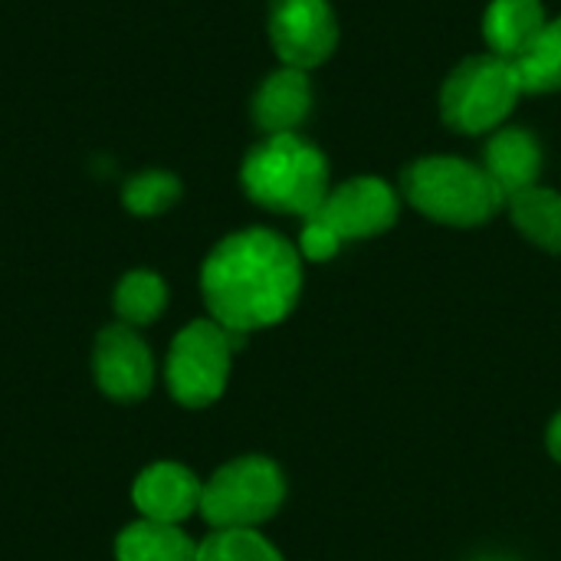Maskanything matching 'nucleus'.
<instances>
[{
  "label": "nucleus",
  "mask_w": 561,
  "mask_h": 561,
  "mask_svg": "<svg viewBox=\"0 0 561 561\" xmlns=\"http://www.w3.org/2000/svg\"><path fill=\"white\" fill-rule=\"evenodd\" d=\"M92 375L112 401H141L154 385L151 348L131 325H108L95 335Z\"/></svg>",
  "instance_id": "9"
},
{
  "label": "nucleus",
  "mask_w": 561,
  "mask_h": 561,
  "mask_svg": "<svg viewBox=\"0 0 561 561\" xmlns=\"http://www.w3.org/2000/svg\"><path fill=\"white\" fill-rule=\"evenodd\" d=\"M270 39L276 56L293 69L322 66L339 43V23L329 0H273Z\"/></svg>",
  "instance_id": "7"
},
{
  "label": "nucleus",
  "mask_w": 561,
  "mask_h": 561,
  "mask_svg": "<svg viewBox=\"0 0 561 561\" xmlns=\"http://www.w3.org/2000/svg\"><path fill=\"white\" fill-rule=\"evenodd\" d=\"M523 92H559L561 89V16L549 20L542 33L513 59Z\"/></svg>",
  "instance_id": "17"
},
{
  "label": "nucleus",
  "mask_w": 561,
  "mask_h": 561,
  "mask_svg": "<svg viewBox=\"0 0 561 561\" xmlns=\"http://www.w3.org/2000/svg\"><path fill=\"white\" fill-rule=\"evenodd\" d=\"M243 342V332H230L214 319L187 322L174 335L164 362V381L171 398L184 408H207L220 401L230 381L233 352Z\"/></svg>",
  "instance_id": "5"
},
{
  "label": "nucleus",
  "mask_w": 561,
  "mask_h": 561,
  "mask_svg": "<svg viewBox=\"0 0 561 561\" xmlns=\"http://www.w3.org/2000/svg\"><path fill=\"white\" fill-rule=\"evenodd\" d=\"M312 108V85L302 69L283 66L266 76L253 95V122L266 135H286L306 122Z\"/></svg>",
  "instance_id": "11"
},
{
  "label": "nucleus",
  "mask_w": 561,
  "mask_h": 561,
  "mask_svg": "<svg viewBox=\"0 0 561 561\" xmlns=\"http://www.w3.org/2000/svg\"><path fill=\"white\" fill-rule=\"evenodd\" d=\"M483 168L510 201L513 194L536 187V181L542 174V148L536 141V135L526 128H500L486 141Z\"/></svg>",
  "instance_id": "12"
},
{
  "label": "nucleus",
  "mask_w": 561,
  "mask_h": 561,
  "mask_svg": "<svg viewBox=\"0 0 561 561\" xmlns=\"http://www.w3.org/2000/svg\"><path fill=\"white\" fill-rule=\"evenodd\" d=\"M201 496H204V483L197 480V473L171 460L145 467L131 486V503L141 513V519L174 523V526L201 513Z\"/></svg>",
  "instance_id": "10"
},
{
  "label": "nucleus",
  "mask_w": 561,
  "mask_h": 561,
  "mask_svg": "<svg viewBox=\"0 0 561 561\" xmlns=\"http://www.w3.org/2000/svg\"><path fill=\"white\" fill-rule=\"evenodd\" d=\"M546 10L539 0H493L483 13V36L490 53L516 59L546 26Z\"/></svg>",
  "instance_id": "13"
},
{
  "label": "nucleus",
  "mask_w": 561,
  "mask_h": 561,
  "mask_svg": "<svg viewBox=\"0 0 561 561\" xmlns=\"http://www.w3.org/2000/svg\"><path fill=\"white\" fill-rule=\"evenodd\" d=\"M112 306L125 325H131V329L151 325L168 309V286L151 270H131L118 279Z\"/></svg>",
  "instance_id": "16"
},
{
  "label": "nucleus",
  "mask_w": 561,
  "mask_h": 561,
  "mask_svg": "<svg viewBox=\"0 0 561 561\" xmlns=\"http://www.w3.org/2000/svg\"><path fill=\"white\" fill-rule=\"evenodd\" d=\"M286 503V477L276 460L247 454L224 463L201 496V516L214 529H260Z\"/></svg>",
  "instance_id": "4"
},
{
  "label": "nucleus",
  "mask_w": 561,
  "mask_h": 561,
  "mask_svg": "<svg viewBox=\"0 0 561 561\" xmlns=\"http://www.w3.org/2000/svg\"><path fill=\"white\" fill-rule=\"evenodd\" d=\"M523 95L513 59L483 53L463 59L440 89V115L450 128L483 135L500 128Z\"/></svg>",
  "instance_id": "6"
},
{
  "label": "nucleus",
  "mask_w": 561,
  "mask_h": 561,
  "mask_svg": "<svg viewBox=\"0 0 561 561\" xmlns=\"http://www.w3.org/2000/svg\"><path fill=\"white\" fill-rule=\"evenodd\" d=\"M513 224L519 227V233L542 247L546 253H559L561 256V194L552 187H526L519 194H513L506 201Z\"/></svg>",
  "instance_id": "15"
},
{
  "label": "nucleus",
  "mask_w": 561,
  "mask_h": 561,
  "mask_svg": "<svg viewBox=\"0 0 561 561\" xmlns=\"http://www.w3.org/2000/svg\"><path fill=\"white\" fill-rule=\"evenodd\" d=\"M398 214H401V197L388 181L352 178L332 187L325 204L312 217H319L345 243V240H368L391 230Z\"/></svg>",
  "instance_id": "8"
},
{
  "label": "nucleus",
  "mask_w": 561,
  "mask_h": 561,
  "mask_svg": "<svg viewBox=\"0 0 561 561\" xmlns=\"http://www.w3.org/2000/svg\"><path fill=\"white\" fill-rule=\"evenodd\" d=\"M342 240L319 220V217H306L302 224V233H299V253L302 260H312V263H325L339 253Z\"/></svg>",
  "instance_id": "20"
},
{
  "label": "nucleus",
  "mask_w": 561,
  "mask_h": 561,
  "mask_svg": "<svg viewBox=\"0 0 561 561\" xmlns=\"http://www.w3.org/2000/svg\"><path fill=\"white\" fill-rule=\"evenodd\" d=\"M197 561H283V556L260 529H214L197 542Z\"/></svg>",
  "instance_id": "18"
},
{
  "label": "nucleus",
  "mask_w": 561,
  "mask_h": 561,
  "mask_svg": "<svg viewBox=\"0 0 561 561\" xmlns=\"http://www.w3.org/2000/svg\"><path fill=\"white\" fill-rule=\"evenodd\" d=\"M118 561H197V542L174 523L138 519L115 539Z\"/></svg>",
  "instance_id": "14"
},
{
  "label": "nucleus",
  "mask_w": 561,
  "mask_h": 561,
  "mask_svg": "<svg viewBox=\"0 0 561 561\" xmlns=\"http://www.w3.org/2000/svg\"><path fill=\"white\" fill-rule=\"evenodd\" d=\"M483 561H503V559H483Z\"/></svg>",
  "instance_id": "22"
},
{
  "label": "nucleus",
  "mask_w": 561,
  "mask_h": 561,
  "mask_svg": "<svg viewBox=\"0 0 561 561\" xmlns=\"http://www.w3.org/2000/svg\"><path fill=\"white\" fill-rule=\"evenodd\" d=\"M240 181L253 204L302 220L312 217L332 191L325 154L296 131L266 135V141L253 145L243 158Z\"/></svg>",
  "instance_id": "2"
},
{
  "label": "nucleus",
  "mask_w": 561,
  "mask_h": 561,
  "mask_svg": "<svg viewBox=\"0 0 561 561\" xmlns=\"http://www.w3.org/2000/svg\"><path fill=\"white\" fill-rule=\"evenodd\" d=\"M546 447H549V457L561 463V411L549 421V431H546Z\"/></svg>",
  "instance_id": "21"
},
{
  "label": "nucleus",
  "mask_w": 561,
  "mask_h": 561,
  "mask_svg": "<svg viewBox=\"0 0 561 561\" xmlns=\"http://www.w3.org/2000/svg\"><path fill=\"white\" fill-rule=\"evenodd\" d=\"M401 194L417 214L447 227H480L506 207V194L483 164L450 154H431L408 164Z\"/></svg>",
  "instance_id": "3"
},
{
  "label": "nucleus",
  "mask_w": 561,
  "mask_h": 561,
  "mask_svg": "<svg viewBox=\"0 0 561 561\" xmlns=\"http://www.w3.org/2000/svg\"><path fill=\"white\" fill-rule=\"evenodd\" d=\"M302 293V253L286 237L250 227L224 237L201 266V296L230 332L279 325Z\"/></svg>",
  "instance_id": "1"
},
{
  "label": "nucleus",
  "mask_w": 561,
  "mask_h": 561,
  "mask_svg": "<svg viewBox=\"0 0 561 561\" xmlns=\"http://www.w3.org/2000/svg\"><path fill=\"white\" fill-rule=\"evenodd\" d=\"M181 201V181L171 171H141L122 187V204L138 217L164 214Z\"/></svg>",
  "instance_id": "19"
}]
</instances>
